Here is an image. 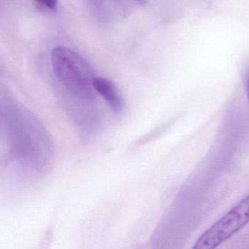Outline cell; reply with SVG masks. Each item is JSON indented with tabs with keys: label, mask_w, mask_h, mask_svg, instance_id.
<instances>
[{
	"label": "cell",
	"mask_w": 249,
	"mask_h": 249,
	"mask_svg": "<svg viewBox=\"0 0 249 249\" xmlns=\"http://www.w3.org/2000/svg\"><path fill=\"white\" fill-rule=\"evenodd\" d=\"M249 223V194L207 230L193 249L217 248Z\"/></svg>",
	"instance_id": "cell-2"
},
{
	"label": "cell",
	"mask_w": 249,
	"mask_h": 249,
	"mask_svg": "<svg viewBox=\"0 0 249 249\" xmlns=\"http://www.w3.org/2000/svg\"><path fill=\"white\" fill-rule=\"evenodd\" d=\"M246 91H247V98L249 102V73L247 75V79H246Z\"/></svg>",
	"instance_id": "cell-5"
},
{
	"label": "cell",
	"mask_w": 249,
	"mask_h": 249,
	"mask_svg": "<svg viewBox=\"0 0 249 249\" xmlns=\"http://www.w3.org/2000/svg\"><path fill=\"white\" fill-rule=\"evenodd\" d=\"M137 1H139L141 4H143V3H144L145 1H146V0H137Z\"/></svg>",
	"instance_id": "cell-6"
},
{
	"label": "cell",
	"mask_w": 249,
	"mask_h": 249,
	"mask_svg": "<svg viewBox=\"0 0 249 249\" xmlns=\"http://www.w3.org/2000/svg\"><path fill=\"white\" fill-rule=\"evenodd\" d=\"M39 5L49 10H53L56 9L58 6V0H35Z\"/></svg>",
	"instance_id": "cell-4"
},
{
	"label": "cell",
	"mask_w": 249,
	"mask_h": 249,
	"mask_svg": "<svg viewBox=\"0 0 249 249\" xmlns=\"http://www.w3.org/2000/svg\"><path fill=\"white\" fill-rule=\"evenodd\" d=\"M93 87L104 98L111 109L116 113L121 114L124 109V97L118 90L116 85L109 79L105 77H95Z\"/></svg>",
	"instance_id": "cell-3"
},
{
	"label": "cell",
	"mask_w": 249,
	"mask_h": 249,
	"mask_svg": "<svg viewBox=\"0 0 249 249\" xmlns=\"http://www.w3.org/2000/svg\"><path fill=\"white\" fill-rule=\"evenodd\" d=\"M57 77L81 104L90 106L94 98L95 77L90 66L77 53L66 47H56L51 54Z\"/></svg>",
	"instance_id": "cell-1"
}]
</instances>
